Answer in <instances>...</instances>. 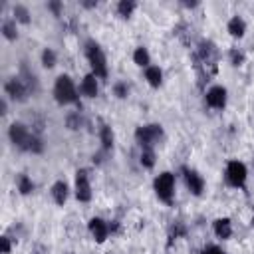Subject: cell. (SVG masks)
Masks as SVG:
<instances>
[{"mask_svg":"<svg viewBox=\"0 0 254 254\" xmlns=\"http://www.w3.org/2000/svg\"><path fill=\"white\" fill-rule=\"evenodd\" d=\"M183 177H185V185H187V189L192 192V194H200L202 192V189H204V181H202V177L196 173V171H192V169H183Z\"/></svg>","mask_w":254,"mask_h":254,"instance_id":"9","label":"cell"},{"mask_svg":"<svg viewBox=\"0 0 254 254\" xmlns=\"http://www.w3.org/2000/svg\"><path fill=\"white\" fill-rule=\"evenodd\" d=\"M42 64H44L46 67H54V65H56V54H54V50H50V48L44 50V54H42Z\"/></svg>","mask_w":254,"mask_h":254,"instance_id":"23","label":"cell"},{"mask_svg":"<svg viewBox=\"0 0 254 254\" xmlns=\"http://www.w3.org/2000/svg\"><path fill=\"white\" fill-rule=\"evenodd\" d=\"M85 56H87V62L91 65V73L95 77L105 79L107 77V60H105V54L99 48V44H95L93 40H89L85 44Z\"/></svg>","mask_w":254,"mask_h":254,"instance_id":"2","label":"cell"},{"mask_svg":"<svg viewBox=\"0 0 254 254\" xmlns=\"http://www.w3.org/2000/svg\"><path fill=\"white\" fill-rule=\"evenodd\" d=\"M4 89H6V95H10L14 101H26L28 93H30L28 83L24 79H20V77H10L6 81V85H4Z\"/></svg>","mask_w":254,"mask_h":254,"instance_id":"7","label":"cell"},{"mask_svg":"<svg viewBox=\"0 0 254 254\" xmlns=\"http://www.w3.org/2000/svg\"><path fill=\"white\" fill-rule=\"evenodd\" d=\"M133 62L137 64V65H141V67H149V62H151V58H149V52H147V48H143V46H139L135 52H133Z\"/></svg>","mask_w":254,"mask_h":254,"instance_id":"17","label":"cell"},{"mask_svg":"<svg viewBox=\"0 0 254 254\" xmlns=\"http://www.w3.org/2000/svg\"><path fill=\"white\" fill-rule=\"evenodd\" d=\"M0 240H2V254H8L10 252V240H8V236H2Z\"/></svg>","mask_w":254,"mask_h":254,"instance_id":"29","label":"cell"},{"mask_svg":"<svg viewBox=\"0 0 254 254\" xmlns=\"http://www.w3.org/2000/svg\"><path fill=\"white\" fill-rule=\"evenodd\" d=\"M79 89H81V93H83L85 97H95V95H97V77H95L93 73H87V75L83 77Z\"/></svg>","mask_w":254,"mask_h":254,"instance_id":"13","label":"cell"},{"mask_svg":"<svg viewBox=\"0 0 254 254\" xmlns=\"http://www.w3.org/2000/svg\"><path fill=\"white\" fill-rule=\"evenodd\" d=\"M14 16H16V20L22 22V24H28V22H30V14H28V10H26L24 6H16V8H14Z\"/></svg>","mask_w":254,"mask_h":254,"instance_id":"24","label":"cell"},{"mask_svg":"<svg viewBox=\"0 0 254 254\" xmlns=\"http://www.w3.org/2000/svg\"><path fill=\"white\" fill-rule=\"evenodd\" d=\"M145 77H147V81H149L151 87H159L163 83V73H161V69L157 65H149L145 69Z\"/></svg>","mask_w":254,"mask_h":254,"instance_id":"16","label":"cell"},{"mask_svg":"<svg viewBox=\"0 0 254 254\" xmlns=\"http://www.w3.org/2000/svg\"><path fill=\"white\" fill-rule=\"evenodd\" d=\"M54 97L60 105H69V103H77V89L71 81L69 75H60L56 79L54 85Z\"/></svg>","mask_w":254,"mask_h":254,"instance_id":"3","label":"cell"},{"mask_svg":"<svg viewBox=\"0 0 254 254\" xmlns=\"http://www.w3.org/2000/svg\"><path fill=\"white\" fill-rule=\"evenodd\" d=\"M230 60H232V65H242V62H244V56H242V52H236V50H232V52H230Z\"/></svg>","mask_w":254,"mask_h":254,"instance_id":"26","label":"cell"},{"mask_svg":"<svg viewBox=\"0 0 254 254\" xmlns=\"http://www.w3.org/2000/svg\"><path fill=\"white\" fill-rule=\"evenodd\" d=\"M226 181H228V185H232L236 189H242L244 183H246V167H244V163L230 161L226 165Z\"/></svg>","mask_w":254,"mask_h":254,"instance_id":"6","label":"cell"},{"mask_svg":"<svg viewBox=\"0 0 254 254\" xmlns=\"http://www.w3.org/2000/svg\"><path fill=\"white\" fill-rule=\"evenodd\" d=\"M52 196L56 200V204H64L67 200V185L64 181H58L54 187H52Z\"/></svg>","mask_w":254,"mask_h":254,"instance_id":"15","label":"cell"},{"mask_svg":"<svg viewBox=\"0 0 254 254\" xmlns=\"http://www.w3.org/2000/svg\"><path fill=\"white\" fill-rule=\"evenodd\" d=\"M155 192L159 196V200H163L165 204H171L173 202V196H175V177L171 173H161L157 179H155Z\"/></svg>","mask_w":254,"mask_h":254,"instance_id":"5","label":"cell"},{"mask_svg":"<svg viewBox=\"0 0 254 254\" xmlns=\"http://www.w3.org/2000/svg\"><path fill=\"white\" fill-rule=\"evenodd\" d=\"M2 32H4V36H6L8 40H16V38H18L16 22H14V20H6V22L2 24Z\"/></svg>","mask_w":254,"mask_h":254,"instance_id":"21","label":"cell"},{"mask_svg":"<svg viewBox=\"0 0 254 254\" xmlns=\"http://www.w3.org/2000/svg\"><path fill=\"white\" fill-rule=\"evenodd\" d=\"M113 93H115V95H117L119 99L127 97V93H129V87H127V83H123V81L115 83V87H113Z\"/></svg>","mask_w":254,"mask_h":254,"instance_id":"25","label":"cell"},{"mask_svg":"<svg viewBox=\"0 0 254 254\" xmlns=\"http://www.w3.org/2000/svg\"><path fill=\"white\" fill-rule=\"evenodd\" d=\"M133 10H135V2H133V0H121V2L117 4V12H119L121 18H129Z\"/></svg>","mask_w":254,"mask_h":254,"instance_id":"20","label":"cell"},{"mask_svg":"<svg viewBox=\"0 0 254 254\" xmlns=\"http://www.w3.org/2000/svg\"><path fill=\"white\" fill-rule=\"evenodd\" d=\"M75 196L79 202H87L91 198V187H89V177L85 169H79L75 173Z\"/></svg>","mask_w":254,"mask_h":254,"instance_id":"8","label":"cell"},{"mask_svg":"<svg viewBox=\"0 0 254 254\" xmlns=\"http://www.w3.org/2000/svg\"><path fill=\"white\" fill-rule=\"evenodd\" d=\"M89 232H91V236H93L97 242H105V238H107V234H109L111 230H109V224H107L105 220H101V218H91V220H89Z\"/></svg>","mask_w":254,"mask_h":254,"instance_id":"11","label":"cell"},{"mask_svg":"<svg viewBox=\"0 0 254 254\" xmlns=\"http://www.w3.org/2000/svg\"><path fill=\"white\" fill-rule=\"evenodd\" d=\"M212 228H214V234L218 238H222V240L230 238V234H232V224H230L228 218H216L214 224H212Z\"/></svg>","mask_w":254,"mask_h":254,"instance_id":"12","label":"cell"},{"mask_svg":"<svg viewBox=\"0 0 254 254\" xmlns=\"http://www.w3.org/2000/svg\"><path fill=\"white\" fill-rule=\"evenodd\" d=\"M99 137H101V147H103V151H111V149H113V131H111V127L103 125Z\"/></svg>","mask_w":254,"mask_h":254,"instance_id":"18","label":"cell"},{"mask_svg":"<svg viewBox=\"0 0 254 254\" xmlns=\"http://www.w3.org/2000/svg\"><path fill=\"white\" fill-rule=\"evenodd\" d=\"M16 183H18V190L22 194H30L34 190V183H32V179L28 175H18V181Z\"/></svg>","mask_w":254,"mask_h":254,"instance_id":"19","label":"cell"},{"mask_svg":"<svg viewBox=\"0 0 254 254\" xmlns=\"http://www.w3.org/2000/svg\"><path fill=\"white\" fill-rule=\"evenodd\" d=\"M8 135H10V141L14 143V147H18L22 151L42 153V149H44V143L40 141V137L30 133V129L24 123H12Z\"/></svg>","mask_w":254,"mask_h":254,"instance_id":"1","label":"cell"},{"mask_svg":"<svg viewBox=\"0 0 254 254\" xmlns=\"http://www.w3.org/2000/svg\"><path fill=\"white\" fill-rule=\"evenodd\" d=\"M60 8H62V4H60V2H52V4H50V10H52L56 16L60 14Z\"/></svg>","mask_w":254,"mask_h":254,"instance_id":"30","label":"cell"},{"mask_svg":"<svg viewBox=\"0 0 254 254\" xmlns=\"http://www.w3.org/2000/svg\"><path fill=\"white\" fill-rule=\"evenodd\" d=\"M135 139H137V143L141 145V151H145V149H153V147L163 139V127L157 125V123L137 127V131H135Z\"/></svg>","mask_w":254,"mask_h":254,"instance_id":"4","label":"cell"},{"mask_svg":"<svg viewBox=\"0 0 254 254\" xmlns=\"http://www.w3.org/2000/svg\"><path fill=\"white\" fill-rule=\"evenodd\" d=\"M228 32H230V36H234V38H242L244 32H246V24H244V20H242L240 16L230 18V22H228Z\"/></svg>","mask_w":254,"mask_h":254,"instance_id":"14","label":"cell"},{"mask_svg":"<svg viewBox=\"0 0 254 254\" xmlns=\"http://www.w3.org/2000/svg\"><path fill=\"white\" fill-rule=\"evenodd\" d=\"M141 165L147 167V169H151V167L155 165V151H153V149L141 151Z\"/></svg>","mask_w":254,"mask_h":254,"instance_id":"22","label":"cell"},{"mask_svg":"<svg viewBox=\"0 0 254 254\" xmlns=\"http://www.w3.org/2000/svg\"><path fill=\"white\" fill-rule=\"evenodd\" d=\"M206 103L212 109H222L226 105V89L222 85H214L206 91Z\"/></svg>","mask_w":254,"mask_h":254,"instance_id":"10","label":"cell"},{"mask_svg":"<svg viewBox=\"0 0 254 254\" xmlns=\"http://www.w3.org/2000/svg\"><path fill=\"white\" fill-rule=\"evenodd\" d=\"M202 254H224L218 246H206L204 250H202Z\"/></svg>","mask_w":254,"mask_h":254,"instance_id":"28","label":"cell"},{"mask_svg":"<svg viewBox=\"0 0 254 254\" xmlns=\"http://www.w3.org/2000/svg\"><path fill=\"white\" fill-rule=\"evenodd\" d=\"M79 123H81V119H79V115H77V113H73V115H69V117H67V127H69V129H77V127H79Z\"/></svg>","mask_w":254,"mask_h":254,"instance_id":"27","label":"cell"}]
</instances>
